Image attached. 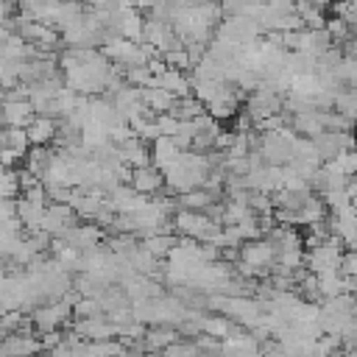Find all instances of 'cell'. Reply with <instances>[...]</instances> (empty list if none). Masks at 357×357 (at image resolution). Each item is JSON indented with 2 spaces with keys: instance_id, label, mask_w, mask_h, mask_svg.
<instances>
[{
  "instance_id": "obj_1",
  "label": "cell",
  "mask_w": 357,
  "mask_h": 357,
  "mask_svg": "<svg viewBox=\"0 0 357 357\" xmlns=\"http://www.w3.org/2000/svg\"><path fill=\"white\" fill-rule=\"evenodd\" d=\"M310 139H312L315 153H318L321 162H332L335 156H340L343 151L357 145V134L354 131H340V128H321Z\"/></svg>"
},
{
  "instance_id": "obj_2",
  "label": "cell",
  "mask_w": 357,
  "mask_h": 357,
  "mask_svg": "<svg viewBox=\"0 0 357 357\" xmlns=\"http://www.w3.org/2000/svg\"><path fill=\"white\" fill-rule=\"evenodd\" d=\"M162 181H165V173L159 167H153L151 162L148 165H137L131 170V187H134V192L151 195V192H156L162 187Z\"/></svg>"
}]
</instances>
